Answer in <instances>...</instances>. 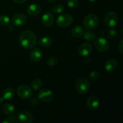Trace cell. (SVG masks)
Wrapping results in <instances>:
<instances>
[{
  "mask_svg": "<svg viewBox=\"0 0 123 123\" xmlns=\"http://www.w3.org/2000/svg\"><path fill=\"white\" fill-rule=\"evenodd\" d=\"M18 120L14 117H8L5 118L2 121L3 123H18Z\"/></svg>",
  "mask_w": 123,
  "mask_h": 123,
  "instance_id": "f1b7e54d",
  "label": "cell"
},
{
  "mask_svg": "<svg viewBox=\"0 0 123 123\" xmlns=\"http://www.w3.org/2000/svg\"><path fill=\"white\" fill-rule=\"evenodd\" d=\"M47 64L50 67H54V66H56V64L58 62V58H56V57H54V56H50L49 58L47 60Z\"/></svg>",
  "mask_w": 123,
  "mask_h": 123,
  "instance_id": "d4e9b609",
  "label": "cell"
},
{
  "mask_svg": "<svg viewBox=\"0 0 123 123\" xmlns=\"http://www.w3.org/2000/svg\"><path fill=\"white\" fill-rule=\"evenodd\" d=\"M3 102H4L3 97H0V105L2 104V103H3Z\"/></svg>",
  "mask_w": 123,
  "mask_h": 123,
  "instance_id": "d6a6232c",
  "label": "cell"
},
{
  "mask_svg": "<svg viewBox=\"0 0 123 123\" xmlns=\"http://www.w3.org/2000/svg\"><path fill=\"white\" fill-rule=\"evenodd\" d=\"M38 98H36V97H34V98H32L30 101V103H31V105L32 106H36L37 105L38 103Z\"/></svg>",
  "mask_w": 123,
  "mask_h": 123,
  "instance_id": "f546056e",
  "label": "cell"
},
{
  "mask_svg": "<svg viewBox=\"0 0 123 123\" xmlns=\"http://www.w3.org/2000/svg\"><path fill=\"white\" fill-rule=\"evenodd\" d=\"M16 3L18 4H23L26 1V0H13Z\"/></svg>",
  "mask_w": 123,
  "mask_h": 123,
  "instance_id": "1f68e13d",
  "label": "cell"
},
{
  "mask_svg": "<svg viewBox=\"0 0 123 123\" xmlns=\"http://www.w3.org/2000/svg\"><path fill=\"white\" fill-rule=\"evenodd\" d=\"M118 67V62L115 59L109 60L105 64V69L108 72H112Z\"/></svg>",
  "mask_w": 123,
  "mask_h": 123,
  "instance_id": "2e32d148",
  "label": "cell"
},
{
  "mask_svg": "<svg viewBox=\"0 0 123 123\" xmlns=\"http://www.w3.org/2000/svg\"><path fill=\"white\" fill-rule=\"evenodd\" d=\"M84 39L86 40V41L90 42H94L96 40V33L91 31H84Z\"/></svg>",
  "mask_w": 123,
  "mask_h": 123,
  "instance_id": "ffe728a7",
  "label": "cell"
},
{
  "mask_svg": "<svg viewBox=\"0 0 123 123\" xmlns=\"http://www.w3.org/2000/svg\"><path fill=\"white\" fill-rule=\"evenodd\" d=\"M52 40L51 38L48 36H44L40 40L39 44L41 46L46 48V47L50 46L52 44Z\"/></svg>",
  "mask_w": 123,
  "mask_h": 123,
  "instance_id": "44dd1931",
  "label": "cell"
},
{
  "mask_svg": "<svg viewBox=\"0 0 123 123\" xmlns=\"http://www.w3.org/2000/svg\"><path fill=\"white\" fill-rule=\"evenodd\" d=\"M75 87L79 93L84 94L86 93L90 90V84L88 80L85 78H80L77 80Z\"/></svg>",
  "mask_w": 123,
  "mask_h": 123,
  "instance_id": "277c9868",
  "label": "cell"
},
{
  "mask_svg": "<svg viewBox=\"0 0 123 123\" xmlns=\"http://www.w3.org/2000/svg\"><path fill=\"white\" fill-rule=\"evenodd\" d=\"M19 43L24 49H32L37 45V37L31 31L25 30L23 31L19 36Z\"/></svg>",
  "mask_w": 123,
  "mask_h": 123,
  "instance_id": "6da1fadb",
  "label": "cell"
},
{
  "mask_svg": "<svg viewBox=\"0 0 123 123\" xmlns=\"http://www.w3.org/2000/svg\"><path fill=\"white\" fill-rule=\"evenodd\" d=\"M117 36V31L115 29H111L107 32V37L110 39H114Z\"/></svg>",
  "mask_w": 123,
  "mask_h": 123,
  "instance_id": "83f0119b",
  "label": "cell"
},
{
  "mask_svg": "<svg viewBox=\"0 0 123 123\" xmlns=\"http://www.w3.org/2000/svg\"><path fill=\"white\" fill-rule=\"evenodd\" d=\"M13 24L16 26H22L26 24L27 18L23 14H17L13 16L12 19Z\"/></svg>",
  "mask_w": 123,
  "mask_h": 123,
  "instance_id": "7c38bea8",
  "label": "cell"
},
{
  "mask_svg": "<svg viewBox=\"0 0 123 123\" xmlns=\"http://www.w3.org/2000/svg\"><path fill=\"white\" fill-rule=\"evenodd\" d=\"M15 108L11 103H6L2 106V112L7 115H12L14 114Z\"/></svg>",
  "mask_w": 123,
  "mask_h": 123,
  "instance_id": "ac0fdd59",
  "label": "cell"
},
{
  "mask_svg": "<svg viewBox=\"0 0 123 123\" xmlns=\"http://www.w3.org/2000/svg\"><path fill=\"white\" fill-rule=\"evenodd\" d=\"M18 95L22 99H28L32 96V91L31 88L26 85H22L19 86L17 90Z\"/></svg>",
  "mask_w": 123,
  "mask_h": 123,
  "instance_id": "8992f818",
  "label": "cell"
},
{
  "mask_svg": "<svg viewBox=\"0 0 123 123\" xmlns=\"http://www.w3.org/2000/svg\"><path fill=\"white\" fill-rule=\"evenodd\" d=\"M19 122L23 123H30L33 121V115L28 111H22L18 115Z\"/></svg>",
  "mask_w": 123,
  "mask_h": 123,
  "instance_id": "30bf717a",
  "label": "cell"
},
{
  "mask_svg": "<svg viewBox=\"0 0 123 123\" xmlns=\"http://www.w3.org/2000/svg\"><path fill=\"white\" fill-rule=\"evenodd\" d=\"M43 53L38 48H35L30 53V59L34 62H37L40 61Z\"/></svg>",
  "mask_w": 123,
  "mask_h": 123,
  "instance_id": "9a60e30c",
  "label": "cell"
},
{
  "mask_svg": "<svg viewBox=\"0 0 123 123\" xmlns=\"http://www.w3.org/2000/svg\"><path fill=\"white\" fill-rule=\"evenodd\" d=\"M54 93L48 88L41 90L38 94V98L44 102H50L54 98Z\"/></svg>",
  "mask_w": 123,
  "mask_h": 123,
  "instance_id": "52a82bcc",
  "label": "cell"
},
{
  "mask_svg": "<svg viewBox=\"0 0 123 123\" xmlns=\"http://www.w3.org/2000/svg\"><path fill=\"white\" fill-rule=\"evenodd\" d=\"M100 74L97 71H92L89 74V79L91 80H97L100 78Z\"/></svg>",
  "mask_w": 123,
  "mask_h": 123,
  "instance_id": "484cf974",
  "label": "cell"
},
{
  "mask_svg": "<svg viewBox=\"0 0 123 123\" xmlns=\"http://www.w3.org/2000/svg\"><path fill=\"white\" fill-rule=\"evenodd\" d=\"M48 1H49V2H50V3H54V2H56L57 0H48Z\"/></svg>",
  "mask_w": 123,
  "mask_h": 123,
  "instance_id": "836d02e7",
  "label": "cell"
},
{
  "mask_svg": "<svg viewBox=\"0 0 123 123\" xmlns=\"http://www.w3.org/2000/svg\"><path fill=\"white\" fill-rule=\"evenodd\" d=\"M84 33V29L81 26H76L72 29V35L73 37L79 38L83 36Z\"/></svg>",
  "mask_w": 123,
  "mask_h": 123,
  "instance_id": "d6986e66",
  "label": "cell"
},
{
  "mask_svg": "<svg viewBox=\"0 0 123 123\" xmlns=\"http://www.w3.org/2000/svg\"><path fill=\"white\" fill-rule=\"evenodd\" d=\"M105 23L108 27H115L118 24V18L115 12H108L105 18Z\"/></svg>",
  "mask_w": 123,
  "mask_h": 123,
  "instance_id": "5b68a950",
  "label": "cell"
},
{
  "mask_svg": "<svg viewBox=\"0 0 123 123\" xmlns=\"http://www.w3.org/2000/svg\"><path fill=\"white\" fill-rule=\"evenodd\" d=\"M43 85V82L40 79H36L32 81L31 84V88L34 90H38Z\"/></svg>",
  "mask_w": 123,
  "mask_h": 123,
  "instance_id": "7402d4cb",
  "label": "cell"
},
{
  "mask_svg": "<svg viewBox=\"0 0 123 123\" xmlns=\"http://www.w3.org/2000/svg\"><path fill=\"white\" fill-rule=\"evenodd\" d=\"M86 105L89 109L91 111L97 110L100 106V101L97 97L91 96L88 97L86 102Z\"/></svg>",
  "mask_w": 123,
  "mask_h": 123,
  "instance_id": "9c48e42d",
  "label": "cell"
},
{
  "mask_svg": "<svg viewBox=\"0 0 123 123\" xmlns=\"http://www.w3.org/2000/svg\"><path fill=\"white\" fill-rule=\"evenodd\" d=\"M92 46L89 43H83L78 48V53L82 56H87L92 52Z\"/></svg>",
  "mask_w": 123,
  "mask_h": 123,
  "instance_id": "8fae6325",
  "label": "cell"
},
{
  "mask_svg": "<svg viewBox=\"0 0 123 123\" xmlns=\"http://www.w3.org/2000/svg\"><path fill=\"white\" fill-rule=\"evenodd\" d=\"M73 18L70 14L63 13L58 17L56 19V24L61 28H66L72 24Z\"/></svg>",
  "mask_w": 123,
  "mask_h": 123,
  "instance_id": "3957f363",
  "label": "cell"
},
{
  "mask_svg": "<svg viewBox=\"0 0 123 123\" xmlns=\"http://www.w3.org/2000/svg\"><path fill=\"white\" fill-rule=\"evenodd\" d=\"M95 45L97 50L102 52H105L109 49V44L106 39L103 37L96 38L95 41Z\"/></svg>",
  "mask_w": 123,
  "mask_h": 123,
  "instance_id": "ba28073f",
  "label": "cell"
},
{
  "mask_svg": "<svg viewBox=\"0 0 123 123\" xmlns=\"http://www.w3.org/2000/svg\"><path fill=\"white\" fill-rule=\"evenodd\" d=\"M64 10V7L62 4H57L54 6L52 8V12L54 13H62Z\"/></svg>",
  "mask_w": 123,
  "mask_h": 123,
  "instance_id": "cb8c5ba5",
  "label": "cell"
},
{
  "mask_svg": "<svg viewBox=\"0 0 123 123\" xmlns=\"http://www.w3.org/2000/svg\"><path fill=\"white\" fill-rule=\"evenodd\" d=\"M41 10L42 9H41L40 6L38 4H36L30 5L26 9L28 14L32 16H38L40 13Z\"/></svg>",
  "mask_w": 123,
  "mask_h": 123,
  "instance_id": "5bb4252c",
  "label": "cell"
},
{
  "mask_svg": "<svg viewBox=\"0 0 123 123\" xmlns=\"http://www.w3.org/2000/svg\"><path fill=\"white\" fill-rule=\"evenodd\" d=\"M9 17L6 15H2L0 16V25L2 26H7L10 24Z\"/></svg>",
  "mask_w": 123,
  "mask_h": 123,
  "instance_id": "603a6c76",
  "label": "cell"
},
{
  "mask_svg": "<svg viewBox=\"0 0 123 123\" xmlns=\"http://www.w3.org/2000/svg\"><path fill=\"white\" fill-rule=\"evenodd\" d=\"M15 95L14 90L12 88H7L5 89L2 92V97L6 100H10L13 99Z\"/></svg>",
  "mask_w": 123,
  "mask_h": 123,
  "instance_id": "e0dca14e",
  "label": "cell"
},
{
  "mask_svg": "<svg viewBox=\"0 0 123 123\" xmlns=\"http://www.w3.org/2000/svg\"><path fill=\"white\" fill-rule=\"evenodd\" d=\"M90 2H94L96 0H88Z\"/></svg>",
  "mask_w": 123,
  "mask_h": 123,
  "instance_id": "e575fe53",
  "label": "cell"
},
{
  "mask_svg": "<svg viewBox=\"0 0 123 123\" xmlns=\"http://www.w3.org/2000/svg\"><path fill=\"white\" fill-rule=\"evenodd\" d=\"M123 40H121L118 44V49H119V50H120V52H121V54H123Z\"/></svg>",
  "mask_w": 123,
  "mask_h": 123,
  "instance_id": "4dcf8cb0",
  "label": "cell"
},
{
  "mask_svg": "<svg viewBox=\"0 0 123 123\" xmlns=\"http://www.w3.org/2000/svg\"><path fill=\"white\" fill-rule=\"evenodd\" d=\"M67 4L70 8H74L78 6L79 1L78 0H67Z\"/></svg>",
  "mask_w": 123,
  "mask_h": 123,
  "instance_id": "4316f807",
  "label": "cell"
},
{
  "mask_svg": "<svg viewBox=\"0 0 123 123\" xmlns=\"http://www.w3.org/2000/svg\"><path fill=\"white\" fill-rule=\"evenodd\" d=\"M42 22L47 27L52 26L54 22V17L50 12H46L43 14L42 18Z\"/></svg>",
  "mask_w": 123,
  "mask_h": 123,
  "instance_id": "4fadbf2b",
  "label": "cell"
},
{
  "mask_svg": "<svg viewBox=\"0 0 123 123\" xmlns=\"http://www.w3.org/2000/svg\"><path fill=\"white\" fill-rule=\"evenodd\" d=\"M99 23L98 16L94 14H90L86 16L84 20V25L87 30H91L96 28Z\"/></svg>",
  "mask_w": 123,
  "mask_h": 123,
  "instance_id": "7a4b0ae2",
  "label": "cell"
}]
</instances>
